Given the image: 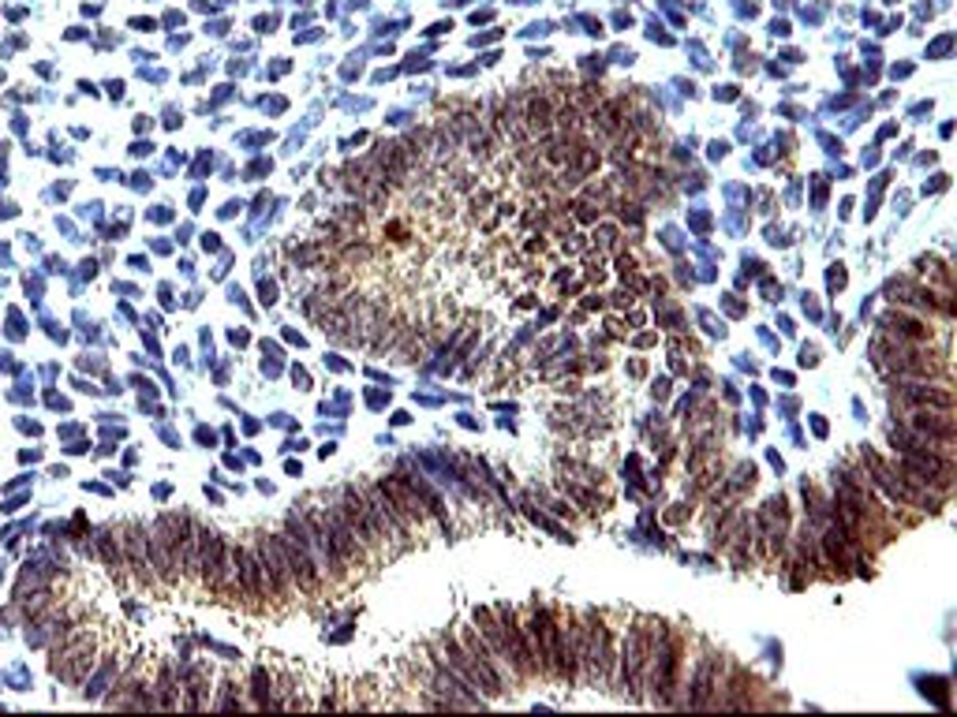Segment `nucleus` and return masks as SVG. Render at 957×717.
Segmentation results:
<instances>
[{
    "mask_svg": "<svg viewBox=\"0 0 957 717\" xmlns=\"http://www.w3.org/2000/svg\"><path fill=\"white\" fill-rule=\"evenodd\" d=\"M337 512L341 516L348 519V527L356 530V538H359V546L367 549H375L378 542H382V527H378V519H375V512H370V505H367V497H364V490L359 486H348V490H341V501H337Z\"/></svg>",
    "mask_w": 957,
    "mask_h": 717,
    "instance_id": "obj_1",
    "label": "nucleus"
},
{
    "mask_svg": "<svg viewBox=\"0 0 957 717\" xmlns=\"http://www.w3.org/2000/svg\"><path fill=\"white\" fill-rule=\"evenodd\" d=\"M823 546H826V557H831V564L845 568V530L842 527H831L823 535Z\"/></svg>",
    "mask_w": 957,
    "mask_h": 717,
    "instance_id": "obj_14",
    "label": "nucleus"
},
{
    "mask_svg": "<svg viewBox=\"0 0 957 717\" xmlns=\"http://www.w3.org/2000/svg\"><path fill=\"white\" fill-rule=\"evenodd\" d=\"M378 486H382L386 497L393 501V508L401 512L408 527L423 524V519H426V508H423V501H420V490H415V486H404L401 479H382V482H378Z\"/></svg>",
    "mask_w": 957,
    "mask_h": 717,
    "instance_id": "obj_7",
    "label": "nucleus"
},
{
    "mask_svg": "<svg viewBox=\"0 0 957 717\" xmlns=\"http://www.w3.org/2000/svg\"><path fill=\"white\" fill-rule=\"evenodd\" d=\"M647 628L644 624H636V628L628 631V639H625V650H621V669H625V687L628 692H636V684H639V673H644V665H647Z\"/></svg>",
    "mask_w": 957,
    "mask_h": 717,
    "instance_id": "obj_8",
    "label": "nucleus"
},
{
    "mask_svg": "<svg viewBox=\"0 0 957 717\" xmlns=\"http://www.w3.org/2000/svg\"><path fill=\"white\" fill-rule=\"evenodd\" d=\"M221 557H225V546L213 530H199V572L207 575L213 583L218 580V568H221Z\"/></svg>",
    "mask_w": 957,
    "mask_h": 717,
    "instance_id": "obj_9",
    "label": "nucleus"
},
{
    "mask_svg": "<svg viewBox=\"0 0 957 717\" xmlns=\"http://www.w3.org/2000/svg\"><path fill=\"white\" fill-rule=\"evenodd\" d=\"M258 561H263V575H266V594H277V598H288L296 591V575L288 568V557L281 542L274 538H263L258 542Z\"/></svg>",
    "mask_w": 957,
    "mask_h": 717,
    "instance_id": "obj_2",
    "label": "nucleus"
},
{
    "mask_svg": "<svg viewBox=\"0 0 957 717\" xmlns=\"http://www.w3.org/2000/svg\"><path fill=\"white\" fill-rule=\"evenodd\" d=\"M98 546H101V557H105V564H109V568H116V564H120V553H116V538L109 535V530H101V535H98Z\"/></svg>",
    "mask_w": 957,
    "mask_h": 717,
    "instance_id": "obj_15",
    "label": "nucleus"
},
{
    "mask_svg": "<svg viewBox=\"0 0 957 717\" xmlns=\"http://www.w3.org/2000/svg\"><path fill=\"white\" fill-rule=\"evenodd\" d=\"M277 542H281L285 557H288V568H292V575H296V586H300V591H319V583H322L319 564H314L311 549L300 542V535L285 527L281 535H277Z\"/></svg>",
    "mask_w": 957,
    "mask_h": 717,
    "instance_id": "obj_4",
    "label": "nucleus"
},
{
    "mask_svg": "<svg viewBox=\"0 0 957 717\" xmlns=\"http://www.w3.org/2000/svg\"><path fill=\"white\" fill-rule=\"evenodd\" d=\"M314 516H319V524H322V530H326V538H330V546H333V553L341 557V564H356V561H364L367 557V549L359 546V538H356V530L348 527V519L341 516L337 508H314Z\"/></svg>",
    "mask_w": 957,
    "mask_h": 717,
    "instance_id": "obj_3",
    "label": "nucleus"
},
{
    "mask_svg": "<svg viewBox=\"0 0 957 717\" xmlns=\"http://www.w3.org/2000/svg\"><path fill=\"white\" fill-rule=\"evenodd\" d=\"M498 620H501V636H505V661L513 665L516 676H532L535 673V661H532V650L524 647V628L516 624L513 609H509V605H501Z\"/></svg>",
    "mask_w": 957,
    "mask_h": 717,
    "instance_id": "obj_5",
    "label": "nucleus"
},
{
    "mask_svg": "<svg viewBox=\"0 0 957 717\" xmlns=\"http://www.w3.org/2000/svg\"><path fill=\"white\" fill-rule=\"evenodd\" d=\"M124 553H127V561H132V568L138 575L151 572V561H146V527L143 524H127L124 527Z\"/></svg>",
    "mask_w": 957,
    "mask_h": 717,
    "instance_id": "obj_10",
    "label": "nucleus"
},
{
    "mask_svg": "<svg viewBox=\"0 0 957 717\" xmlns=\"http://www.w3.org/2000/svg\"><path fill=\"white\" fill-rule=\"evenodd\" d=\"M905 400H913V404H932L938 407V412H950V393H943V389H927V385H913L905 389Z\"/></svg>",
    "mask_w": 957,
    "mask_h": 717,
    "instance_id": "obj_12",
    "label": "nucleus"
},
{
    "mask_svg": "<svg viewBox=\"0 0 957 717\" xmlns=\"http://www.w3.org/2000/svg\"><path fill=\"white\" fill-rule=\"evenodd\" d=\"M882 329L901 333V337H909V340H924L927 337L924 325H916L913 318H905V314H887V318H882Z\"/></svg>",
    "mask_w": 957,
    "mask_h": 717,
    "instance_id": "obj_13",
    "label": "nucleus"
},
{
    "mask_svg": "<svg viewBox=\"0 0 957 717\" xmlns=\"http://www.w3.org/2000/svg\"><path fill=\"white\" fill-rule=\"evenodd\" d=\"M90 665H94V639H76L64 650L57 647V654H53V661H49L53 673H57L60 680H71V684H79Z\"/></svg>",
    "mask_w": 957,
    "mask_h": 717,
    "instance_id": "obj_6",
    "label": "nucleus"
},
{
    "mask_svg": "<svg viewBox=\"0 0 957 717\" xmlns=\"http://www.w3.org/2000/svg\"><path fill=\"white\" fill-rule=\"evenodd\" d=\"M527 124L532 127L550 124V105H546V101H532V109H527Z\"/></svg>",
    "mask_w": 957,
    "mask_h": 717,
    "instance_id": "obj_16",
    "label": "nucleus"
},
{
    "mask_svg": "<svg viewBox=\"0 0 957 717\" xmlns=\"http://www.w3.org/2000/svg\"><path fill=\"white\" fill-rule=\"evenodd\" d=\"M913 430L927 434V437H943V441H950V437H954L950 412H943V415H927V412H920V415H913Z\"/></svg>",
    "mask_w": 957,
    "mask_h": 717,
    "instance_id": "obj_11",
    "label": "nucleus"
}]
</instances>
